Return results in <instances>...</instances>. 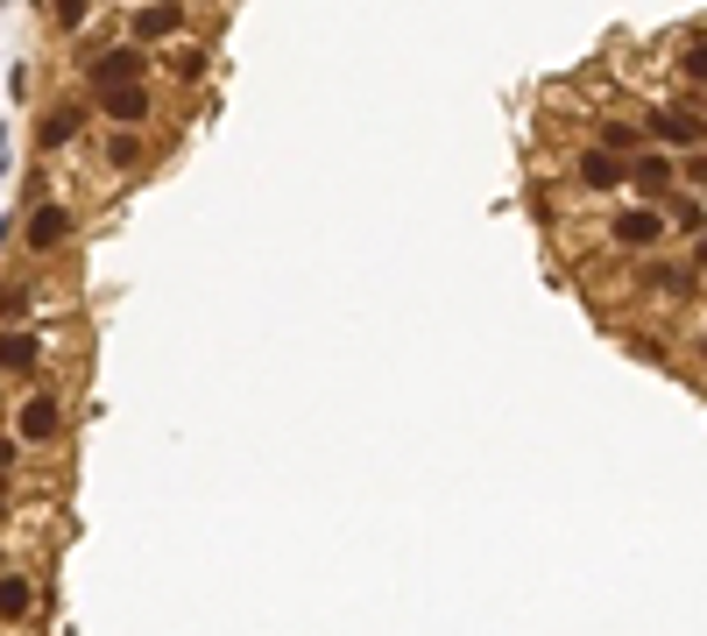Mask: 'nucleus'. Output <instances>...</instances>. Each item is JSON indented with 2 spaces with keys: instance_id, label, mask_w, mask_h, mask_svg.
Instances as JSON below:
<instances>
[{
  "instance_id": "obj_1",
  "label": "nucleus",
  "mask_w": 707,
  "mask_h": 636,
  "mask_svg": "<svg viewBox=\"0 0 707 636\" xmlns=\"http://www.w3.org/2000/svg\"><path fill=\"white\" fill-rule=\"evenodd\" d=\"M14 432H22L29 446H50V438H64V403H57L50 390L22 396V411H14Z\"/></svg>"
},
{
  "instance_id": "obj_2",
  "label": "nucleus",
  "mask_w": 707,
  "mask_h": 636,
  "mask_svg": "<svg viewBox=\"0 0 707 636\" xmlns=\"http://www.w3.org/2000/svg\"><path fill=\"white\" fill-rule=\"evenodd\" d=\"M142 79V43H121V50H100L85 64V85L92 92H113V85H135Z\"/></svg>"
},
{
  "instance_id": "obj_3",
  "label": "nucleus",
  "mask_w": 707,
  "mask_h": 636,
  "mask_svg": "<svg viewBox=\"0 0 707 636\" xmlns=\"http://www.w3.org/2000/svg\"><path fill=\"white\" fill-rule=\"evenodd\" d=\"M92 149H100V170H107V178H128V170H142V157H149V142H142L135 128H107Z\"/></svg>"
},
{
  "instance_id": "obj_4",
  "label": "nucleus",
  "mask_w": 707,
  "mask_h": 636,
  "mask_svg": "<svg viewBox=\"0 0 707 636\" xmlns=\"http://www.w3.org/2000/svg\"><path fill=\"white\" fill-rule=\"evenodd\" d=\"M573 170H580L587 191H616L629 178V157H623V149H608V142H595V149H580V163H573Z\"/></svg>"
},
{
  "instance_id": "obj_5",
  "label": "nucleus",
  "mask_w": 707,
  "mask_h": 636,
  "mask_svg": "<svg viewBox=\"0 0 707 636\" xmlns=\"http://www.w3.org/2000/svg\"><path fill=\"white\" fill-rule=\"evenodd\" d=\"M178 29H184V8H178V0H149L135 22H128L135 43H163V36H178Z\"/></svg>"
},
{
  "instance_id": "obj_6",
  "label": "nucleus",
  "mask_w": 707,
  "mask_h": 636,
  "mask_svg": "<svg viewBox=\"0 0 707 636\" xmlns=\"http://www.w3.org/2000/svg\"><path fill=\"white\" fill-rule=\"evenodd\" d=\"M652 134H658V142H673V149H700L707 142V121H694V113H679V107H658L652 113Z\"/></svg>"
},
{
  "instance_id": "obj_7",
  "label": "nucleus",
  "mask_w": 707,
  "mask_h": 636,
  "mask_svg": "<svg viewBox=\"0 0 707 636\" xmlns=\"http://www.w3.org/2000/svg\"><path fill=\"white\" fill-rule=\"evenodd\" d=\"M71 241V212L64 205H36V220H29V255H50V248H64Z\"/></svg>"
},
{
  "instance_id": "obj_8",
  "label": "nucleus",
  "mask_w": 707,
  "mask_h": 636,
  "mask_svg": "<svg viewBox=\"0 0 707 636\" xmlns=\"http://www.w3.org/2000/svg\"><path fill=\"white\" fill-rule=\"evenodd\" d=\"M92 100H100L107 121H128V128L149 121V92H142V85H113V92H92Z\"/></svg>"
},
{
  "instance_id": "obj_9",
  "label": "nucleus",
  "mask_w": 707,
  "mask_h": 636,
  "mask_svg": "<svg viewBox=\"0 0 707 636\" xmlns=\"http://www.w3.org/2000/svg\"><path fill=\"white\" fill-rule=\"evenodd\" d=\"M658 234H665V212H644V205L637 212H616V241L623 248H652Z\"/></svg>"
},
{
  "instance_id": "obj_10",
  "label": "nucleus",
  "mask_w": 707,
  "mask_h": 636,
  "mask_svg": "<svg viewBox=\"0 0 707 636\" xmlns=\"http://www.w3.org/2000/svg\"><path fill=\"white\" fill-rule=\"evenodd\" d=\"M0 369H14V375L43 369V340L36 333H0Z\"/></svg>"
},
{
  "instance_id": "obj_11",
  "label": "nucleus",
  "mask_w": 707,
  "mask_h": 636,
  "mask_svg": "<svg viewBox=\"0 0 707 636\" xmlns=\"http://www.w3.org/2000/svg\"><path fill=\"white\" fill-rule=\"evenodd\" d=\"M22 615H36V587L22 581V573L0 566V623H22Z\"/></svg>"
},
{
  "instance_id": "obj_12",
  "label": "nucleus",
  "mask_w": 707,
  "mask_h": 636,
  "mask_svg": "<svg viewBox=\"0 0 707 636\" xmlns=\"http://www.w3.org/2000/svg\"><path fill=\"white\" fill-rule=\"evenodd\" d=\"M71 134H79V107H57V113H43V121H36V149H50V157H57Z\"/></svg>"
},
{
  "instance_id": "obj_13",
  "label": "nucleus",
  "mask_w": 707,
  "mask_h": 636,
  "mask_svg": "<svg viewBox=\"0 0 707 636\" xmlns=\"http://www.w3.org/2000/svg\"><path fill=\"white\" fill-rule=\"evenodd\" d=\"M629 178H637V191H665V184H673V157L637 149V157H629Z\"/></svg>"
},
{
  "instance_id": "obj_14",
  "label": "nucleus",
  "mask_w": 707,
  "mask_h": 636,
  "mask_svg": "<svg viewBox=\"0 0 707 636\" xmlns=\"http://www.w3.org/2000/svg\"><path fill=\"white\" fill-rule=\"evenodd\" d=\"M665 220H673L679 234H700V226H707V205H700V199H673V212H665Z\"/></svg>"
},
{
  "instance_id": "obj_15",
  "label": "nucleus",
  "mask_w": 707,
  "mask_h": 636,
  "mask_svg": "<svg viewBox=\"0 0 707 636\" xmlns=\"http://www.w3.org/2000/svg\"><path fill=\"white\" fill-rule=\"evenodd\" d=\"M43 8L57 14V29H85V8H92V0H43Z\"/></svg>"
},
{
  "instance_id": "obj_16",
  "label": "nucleus",
  "mask_w": 707,
  "mask_h": 636,
  "mask_svg": "<svg viewBox=\"0 0 707 636\" xmlns=\"http://www.w3.org/2000/svg\"><path fill=\"white\" fill-rule=\"evenodd\" d=\"M679 71H686L694 85H707V43H694V50H686V57H679Z\"/></svg>"
},
{
  "instance_id": "obj_17",
  "label": "nucleus",
  "mask_w": 707,
  "mask_h": 636,
  "mask_svg": "<svg viewBox=\"0 0 707 636\" xmlns=\"http://www.w3.org/2000/svg\"><path fill=\"white\" fill-rule=\"evenodd\" d=\"M0 474H14V438H0Z\"/></svg>"
},
{
  "instance_id": "obj_18",
  "label": "nucleus",
  "mask_w": 707,
  "mask_h": 636,
  "mask_svg": "<svg viewBox=\"0 0 707 636\" xmlns=\"http://www.w3.org/2000/svg\"><path fill=\"white\" fill-rule=\"evenodd\" d=\"M0 516H8V495H0Z\"/></svg>"
},
{
  "instance_id": "obj_19",
  "label": "nucleus",
  "mask_w": 707,
  "mask_h": 636,
  "mask_svg": "<svg viewBox=\"0 0 707 636\" xmlns=\"http://www.w3.org/2000/svg\"><path fill=\"white\" fill-rule=\"evenodd\" d=\"M700 262H707V241H700Z\"/></svg>"
},
{
  "instance_id": "obj_20",
  "label": "nucleus",
  "mask_w": 707,
  "mask_h": 636,
  "mask_svg": "<svg viewBox=\"0 0 707 636\" xmlns=\"http://www.w3.org/2000/svg\"><path fill=\"white\" fill-rule=\"evenodd\" d=\"M0 8H8V0H0Z\"/></svg>"
}]
</instances>
